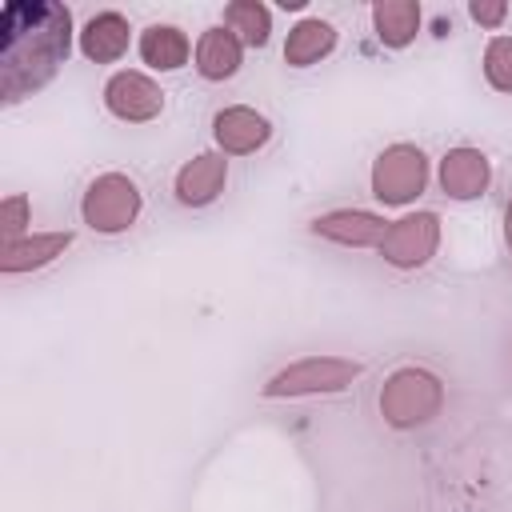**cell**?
<instances>
[{
  "label": "cell",
  "instance_id": "10",
  "mask_svg": "<svg viewBox=\"0 0 512 512\" xmlns=\"http://www.w3.org/2000/svg\"><path fill=\"white\" fill-rule=\"evenodd\" d=\"M224 184H228V156L208 148V152H196L192 160H184L172 176V196L180 208H208L224 196Z\"/></svg>",
  "mask_w": 512,
  "mask_h": 512
},
{
  "label": "cell",
  "instance_id": "9",
  "mask_svg": "<svg viewBox=\"0 0 512 512\" xmlns=\"http://www.w3.org/2000/svg\"><path fill=\"white\" fill-rule=\"evenodd\" d=\"M272 140V120L252 104H224L212 116V144L224 156H252Z\"/></svg>",
  "mask_w": 512,
  "mask_h": 512
},
{
  "label": "cell",
  "instance_id": "22",
  "mask_svg": "<svg viewBox=\"0 0 512 512\" xmlns=\"http://www.w3.org/2000/svg\"><path fill=\"white\" fill-rule=\"evenodd\" d=\"M500 232H504V248H508V256H512V200L504 204V224H500Z\"/></svg>",
  "mask_w": 512,
  "mask_h": 512
},
{
  "label": "cell",
  "instance_id": "19",
  "mask_svg": "<svg viewBox=\"0 0 512 512\" xmlns=\"http://www.w3.org/2000/svg\"><path fill=\"white\" fill-rule=\"evenodd\" d=\"M480 68H484L488 88H496V92L512 96V32H496V36L484 44Z\"/></svg>",
  "mask_w": 512,
  "mask_h": 512
},
{
  "label": "cell",
  "instance_id": "6",
  "mask_svg": "<svg viewBox=\"0 0 512 512\" xmlns=\"http://www.w3.org/2000/svg\"><path fill=\"white\" fill-rule=\"evenodd\" d=\"M440 236H444L440 216L432 208H416V212H404V216H396L388 224V232H384L376 252H380V260L388 268L416 272V268H424L440 252Z\"/></svg>",
  "mask_w": 512,
  "mask_h": 512
},
{
  "label": "cell",
  "instance_id": "11",
  "mask_svg": "<svg viewBox=\"0 0 512 512\" xmlns=\"http://www.w3.org/2000/svg\"><path fill=\"white\" fill-rule=\"evenodd\" d=\"M388 224L392 220H384L372 208H332V212H320L308 224V232L328 244H340V248H380Z\"/></svg>",
  "mask_w": 512,
  "mask_h": 512
},
{
  "label": "cell",
  "instance_id": "17",
  "mask_svg": "<svg viewBox=\"0 0 512 512\" xmlns=\"http://www.w3.org/2000/svg\"><path fill=\"white\" fill-rule=\"evenodd\" d=\"M368 20H372V32L384 48L400 52L408 48L416 36H420V24H424V8L416 0H376L368 8Z\"/></svg>",
  "mask_w": 512,
  "mask_h": 512
},
{
  "label": "cell",
  "instance_id": "12",
  "mask_svg": "<svg viewBox=\"0 0 512 512\" xmlns=\"http://www.w3.org/2000/svg\"><path fill=\"white\" fill-rule=\"evenodd\" d=\"M76 48L88 64H116L128 56L132 48V24L124 12L116 8H104V12H92L80 32H76Z\"/></svg>",
  "mask_w": 512,
  "mask_h": 512
},
{
  "label": "cell",
  "instance_id": "20",
  "mask_svg": "<svg viewBox=\"0 0 512 512\" xmlns=\"http://www.w3.org/2000/svg\"><path fill=\"white\" fill-rule=\"evenodd\" d=\"M32 232V200L24 192H8L0 200V244H12Z\"/></svg>",
  "mask_w": 512,
  "mask_h": 512
},
{
  "label": "cell",
  "instance_id": "15",
  "mask_svg": "<svg viewBox=\"0 0 512 512\" xmlns=\"http://www.w3.org/2000/svg\"><path fill=\"white\" fill-rule=\"evenodd\" d=\"M136 52H140V60H144L152 72H180V68L192 60L196 44L188 40V32H184L180 24L156 20V24H148V28L136 36Z\"/></svg>",
  "mask_w": 512,
  "mask_h": 512
},
{
  "label": "cell",
  "instance_id": "4",
  "mask_svg": "<svg viewBox=\"0 0 512 512\" xmlns=\"http://www.w3.org/2000/svg\"><path fill=\"white\" fill-rule=\"evenodd\" d=\"M144 212V192L128 172H96L80 192V220L96 236L128 232Z\"/></svg>",
  "mask_w": 512,
  "mask_h": 512
},
{
  "label": "cell",
  "instance_id": "13",
  "mask_svg": "<svg viewBox=\"0 0 512 512\" xmlns=\"http://www.w3.org/2000/svg\"><path fill=\"white\" fill-rule=\"evenodd\" d=\"M192 68L200 80L208 84H224L244 68V40L224 28V24H208L196 36V52H192Z\"/></svg>",
  "mask_w": 512,
  "mask_h": 512
},
{
  "label": "cell",
  "instance_id": "3",
  "mask_svg": "<svg viewBox=\"0 0 512 512\" xmlns=\"http://www.w3.org/2000/svg\"><path fill=\"white\" fill-rule=\"evenodd\" d=\"M432 180V160L420 144H384L368 168V192L384 208H412Z\"/></svg>",
  "mask_w": 512,
  "mask_h": 512
},
{
  "label": "cell",
  "instance_id": "5",
  "mask_svg": "<svg viewBox=\"0 0 512 512\" xmlns=\"http://www.w3.org/2000/svg\"><path fill=\"white\" fill-rule=\"evenodd\" d=\"M364 376V364L352 356H304L284 364L280 372L268 376L260 388L264 400H304V396H336L352 388V380Z\"/></svg>",
  "mask_w": 512,
  "mask_h": 512
},
{
  "label": "cell",
  "instance_id": "14",
  "mask_svg": "<svg viewBox=\"0 0 512 512\" xmlns=\"http://www.w3.org/2000/svg\"><path fill=\"white\" fill-rule=\"evenodd\" d=\"M72 232H28L12 244H0V272L4 276H24V272H40L52 260H60L72 248Z\"/></svg>",
  "mask_w": 512,
  "mask_h": 512
},
{
  "label": "cell",
  "instance_id": "7",
  "mask_svg": "<svg viewBox=\"0 0 512 512\" xmlns=\"http://www.w3.org/2000/svg\"><path fill=\"white\" fill-rule=\"evenodd\" d=\"M104 112L120 124H152L164 116L168 92L160 88L156 76L140 72V68H116L104 80Z\"/></svg>",
  "mask_w": 512,
  "mask_h": 512
},
{
  "label": "cell",
  "instance_id": "8",
  "mask_svg": "<svg viewBox=\"0 0 512 512\" xmlns=\"http://www.w3.org/2000/svg\"><path fill=\"white\" fill-rule=\"evenodd\" d=\"M436 180H440V192L456 204H472L480 200L488 188H492V160L484 148H472V144H456L440 156L436 164Z\"/></svg>",
  "mask_w": 512,
  "mask_h": 512
},
{
  "label": "cell",
  "instance_id": "1",
  "mask_svg": "<svg viewBox=\"0 0 512 512\" xmlns=\"http://www.w3.org/2000/svg\"><path fill=\"white\" fill-rule=\"evenodd\" d=\"M72 8L56 0H12L0 8V100L40 92L72 56Z\"/></svg>",
  "mask_w": 512,
  "mask_h": 512
},
{
  "label": "cell",
  "instance_id": "16",
  "mask_svg": "<svg viewBox=\"0 0 512 512\" xmlns=\"http://www.w3.org/2000/svg\"><path fill=\"white\" fill-rule=\"evenodd\" d=\"M336 24L324 16H300L284 36V64L288 68H312L336 52Z\"/></svg>",
  "mask_w": 512,
  "mask_h": 512
},
{
  "label": "cell",
  "instance_id": "21",
  "mask_svg": "<svg viewBox=\"0 0 512 512\" xmlns=\"http://www.w3.org/2000/svg\"><path fill=\"white\" fill-rule=\"evenodd\" d=\"M468 16H472V24L500 32L504 20H508V0H472L468 4Z\"/></svg>",
  "mask_w": 512,
  "mask_h": 512
},
{
  "label": "cell",
  "instance_id": "2",
  "mask_svg": "<svg viewBox=\"0 0 512 512\" xmlns=\"http://www.w3.org/2000/svg\"><path fill=\"white\" fill-rule=\"evenodd\" d=\"M376 408H380L384 424L396 428V432L424 428L444 412V380L432 368H420V364L392 368L380 384Z\"/></svg>",
  "mask_w": 512,
  "mask_h": 512
},
{
  "label": "cell",
  "instance_id": "18",
  "mask_svg": "<svg viewBox=\"0 0 512 512\" xmlns=\"http://www.w3.org/2000/svg\"><path fill=\"white\" fill-rule=\"evenodd\" d=\"M224 28H232L244 40V48H268L272 8L260 0H232V4H224Z\"/></svg>",
  "mask_w": 512,
  "mask_h": 512
}]
</instances>
